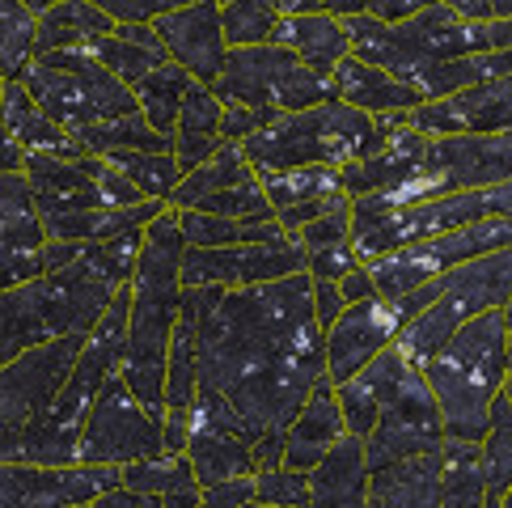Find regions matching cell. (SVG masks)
I'll use <instances>...</instances> for the list:
<instances>
[{
  "instance_id": "cell-1",
  "label": "cell",
  "mask_w": 512,
  "mask_h": 508,
  "mask_svg": "<svg viewBox=\"0 0 512 508\" xmlns=\"http://www.w3.org/2000/svg\"><path fill=\"white\" fill-rule=\"evenodd\" d=\"M195 310L199 394L237 415L254 466L284 462L288 424L326 377V335L314 314V280L288 276L254 288H182Z\"/></svg>"
},
{
  "instance_id": "cell-2",
  "label": "cell",
  "mask_w": 512,
  "mask_h": 508,
  "mask_svg": "<svg viewBox=\"0 0 512 508\" xmlns=\"http://www.w3.org/2000/svg\"><path fill=\"white\" fill-rule=\"evenodd\" d=\"M182 254H187V238L178 229V212L166 208L157 221L144 225L119 365L127 390L157 415H166V360L182 310Z\"/></svg>"
},
{
  "instance_id": "cell-3",
  "label": "cell",
  "mask_w": 512,
  "mask_h": 508,
  "mask_svg": "<svg viewBox=\"0 0 512 508\" xmlns=\"http://www.w3.org/2000/svg\"><path fill=\"white\" fill-rule=\"evenodd\" d=\"M512 301V246L483 254L466 267H453L432 284L415 288L411 297L394 301L402 331L394 348L411 369H424L466 322L496 314Z\"/></svg>"
},
{
  "instance_id": "cell-4",
  "label": "cell",
  "mask_w": 512,
  "mask_h": 508,
  "mask_svg": "<svg viewBox=\"0 0 512 508\" xmlns=\"http://www.w3.org/2000/svg\"><path fill=\"white\" fill-rule=\"evenodd\" d=\"M419 373H424L436 407H441L445 441L479 445L491 424V403L504 394L508 377L504 310L466 322Z\"/></svg>"
},
{
  "instance_id": "cell-5",
  "label": "cell",
  "mask_w": 512,
  "mask_h": 508,
  "mask_svg": "<svg viewBox=\"0 0 512 508\" xmlns=\"http://www.w3.org/2000/svg\"><path fill=\"white\" fill-rule=\"evenodd\" d=\"M407 119L411 115L369 119L343 102H322V106H309V111L271 119L263 132H254L242 144V157L259 178L284 174V170H309V166L343 170L352 161L373 157L394 127Z\"/></svg>"
},
{
  "instance_id": "cell-6",
  "label": "cell",
  "mask_w": 512,
  "mask_h": 508,
  "mask_svg": "<svg viewBox=\"0 0 512 508\" xmlns=\"http://www.w3.org/2000/svg\"><path fill=\"white\" fill-rule=\"evenodd\" d=\"M119 284L102 276L81 254L72 267L39 276L13 293L0 297V369L30 348H43L51 339L89 335L115 301Z\"/></svg>"
},
{
  "instance_id": "cell-7",
  "label": "cell",
  "mask_w": 512,
  "mask_h": 508,
  "mask_svg": "<svg viewBox=\"0 0 512 508\" xmlns=\"http://www.w3.org/2000/svg\"><path fill=\"white\" fill-rule=\"evenodd\" d=\"M17 85H22L34 98V106L56 127H64L68 136L140 115L132 89L115 81L102 64L89 60L81 47L39 56L17 77Z\"/></svg>"
},
{
  "instance_id": "cell-8",
  "label": "cell",
  "mask_w": 512,
  "mask_h": 508,
  "mask_svg": "<svg viewBox=\"0 0 512 508\" xmlns=\"http://www.w3.org/2000/svg\"><path fill=\"white\" fill-rule=\"evenodd\" d=\"M479 221H512V183L428 199V204H411L386 216H352V246L356 259L369 267L381 254H394L411 242L445 238V233Z\"/></svg>"
},
{
  "instance_id": "cell-9",
  "label": "cell",
  "mask_w": 512,
  "mask_h": 508,
  "mask_svg": "<svg viewBox=\"0 0 512 508\" xmlns=\"http://www.w3.org/2000/svg\"><path fill=\"white\" fill-rule=\"evenodd\" d=\"M221 106H250L267 115H297L309 106L335 102V89L326 77L309 72L292 51L284 47H246L229 51L221 81L212 85Z\"/></svg>"
},
{
  "instance_id": "cell-10",
  "label": "cell",
  "mask_w": 512,
  "mask_h": 508,
  "mask_svg": "<svg viewBox=\"0 0 512 508\" xmlns=\"http://www.w3.org/2000/svg\"><path fill=\"white\" fill-rule=\"evenodd\" d=\"M81 348H85V335L51 339L43 348H30L0 369V462H17V453L26 445V432L56 403V394L64 390Z\"/></svg>"
},
{
  "instance_id": "cell-11",
  "label": "cell",
  "mask_w": 512,
  "mask_h": 508,
  "mask_svg": "<svg viewBox=\"0 0 512 508\" xmlns=\"http://www.w3.org/2000/svg\"><path fill=\"white\" fill-rule=\"evenodd\" d=\"M512 246V221H479L466 229H453L445 238H428V242H411L394 254H381L369 263V276L377 284V297L402 301L415 288L432 284L436 276H445L453 267H466L483 254H496Z\"/></svg>"
},
{
  "instance_id": "cell-12",
  "label": "cell",
  "mask_w": 512,
  "mask_h": 508,
  "mask_svg": "<svg viewBox=\"0 0 512 508\" xmlns=\"http://www.w3.org/2000/svg\"><path fill=\"white\" fill-rule=\"evenodd\" d=\"M166 415H157L127 390L123 373L102 386L81 432L77 466H132L166 453Z\"/></svg>"
},
{
  "instance_id": "cell-13",
  "label": "cell",
  "mask_w": 512,
  "mask_h": 508,
  "mask_svg": "<svg viewBox=\"0 0 512 508\" xmlns=\"http://www.w3.org/2000/svg\"><path fill=\"white\" fill-rule=\"evenodd\" d=\"M445 445V424H441V407L428 390V381L419 369L407 365L398 390L390 394V403L381 407L373 432L364 437V458H369V475L386 470L394 462H411L436 453Z\"/></svg>"
},
{
  "instance_id": "cell-14",
  "label": "cell",
  "mask_w": 512,
  "mask_h": 508,
  "mask_svg": "<svg viewBox=\"0 0 512 508\" xmlns=\"http://www.w3.org/2000/svg\"><path fill=\"white\" fill-rule=\"evenodd\" d=\"M288 276H305V250L297 233H284L276 242L225 246V250L187 246V254H182V288H254Z\"/></svg>"
},
{
  "instance_id": "cell-15",
  "label": "cell",
  "mask_w": 512,
  "mask_h": 508,
  "mask_svg": "<svg viewBox=\"0 0 512 508\" xmlns=\"http://www.w3.org/2000/svg\"><path fill=\"white\" fill-rule=\"evenodd\" d=\"M166 60L187 68L195 85H216L225 72V30H221V5L199 0V5H170L166 13L153 22Z\"/></svg>"
},
{
  "instance_id": "cell-16",
  "label": "cell",
  "mask_w": 512,
  "mask_h": 508,
  "mask_svg": "<svg viewBox=\"0 0 512 508\" xmlns=\"http://www.w3.org/2000/svg\"><path fill=\"white\" fill-rule=\"evenodd\" d=\"M47 229L22 174H0V297L43 276Z\"/></svg>"
},
{
  "instance_id": "cell-17",
  "label": "cell",
  "mask_w": 512,
  "mask_h": 508,
  "mask_svg": "<svg viewBox=\"0 0 512 508\" xmlns=\"http://www.w3.org/2000/svg\"><path fill=\"white\" fill-rule=\"evenodd\" d=\"M424 136H500L512 132V77L462 89L453 98L424 102L407 119Z\"/></svg>"
},
{
  "instance_id": "cell-18",
  "label": "cell",
  "mask_w": 512,
  "mask_h": 508,
  "mask_svg": "<svg viewBox=\"0 0 512 508\" xmlns=\"http://www.w3.org/2000/svg\"><path fill=\"white\" fill-rule=\"evenodd\" d=\"M402 331L394 301L373 297L360 305H347L339 322L326 331V377L343 386L347 377H356L373 356L394 348V339Z\"/></svg>"
},
{
  "instance_id": "cell-19",
  "label": "cell",
  "mask_w": 512,
  "mask_h": 508,
  "mask_svg": "<svg viewBox=\"0 0 512 508\" xmlns=\"http://www.w3.org/2000/svg\"><path fill=\"white\" fill-rule=\"evenodd\" d=\"M26 187L34 195V208H39L43 221H56V216H72V212H94L106 208V199L89 174V157L81 161H64V157H43L30 153L26 157Z\"/></svg>"
},
{
  "instance_id": "cell-20",
  "label": "cell",
  "mask_w": 512,
  "mask_h": 508,
  "mask_svg": "<svg viewBox=\"0 0 512 508\" xmlns=\"http://www.w3.org/2000/svg\"><path fill=\"white\" fill-rule=\"evenodd\" d=\"M343 437H347V424H343V411H339V398H335V381L322 377L314 386V394L305 398V407L297 411V420L288 424L280 466L309 475Z\"/></svg>"
},
{
  "instance_id": "cell-21",
  "label": "cell",
  "mask_w": 512,
  "mask_h": 508,
  "mask_svg": "<svg viewBox=\"0 0 512 508\" xmlns=\"http://www.w3.org/2000/svg\"><path fill=\"white\" fill-rule=\"evenodd\" d=\"M428 140L432 136L415 132L411 123H398L373 157L343 166V195L347 199H364V195H381V191H390L398 183H407V178L415 174V166L424 161Z\"/></svg>"
},
{
  "instance_id": "cell-22",
  "label": "cell",
  "mask_w": 512,
  "mask_h": 508,
  "mask_svg": "<svg viewBox=\"0 0 512 508\" xmlns=\"http://www.w3.org/2000/svg\"><path fill=\"white\" fill-rule=\"evenodd\" d=\"M271 47H284L292 51L309 72H318V77L331 81V72L352 56V39H347V26L339 17L314 9V13H297V17H284L276 22V34H271Z\"/></svg>"
},
{
  "instance_id": "cell-23",
  "label": "cell",
  "mask_w": 512,
  "mask_h": 508,
  "mask_svg": "<svg viewBox=\"0 0 512 508\" xmlns=\"http://www.w3.org/2000/svg\"><path fill=\"white\" fill-rule=\"evenodd\" d=\"M331 89H335V102L352 106V111L369 115V119H386V115H411L424 106V98L415 94L411 85L394 81L390 72H381L373 64H360L347 56L335 72H331Z\"/></svg>"
},
{
  "instance_id": "cell-24",
  "label": "cell",
  "mask_w": 512,
  "mask_h": 508,
  "mask_svg": "<svg viewBox=\"0 0 512 508\" xmlns=\"http://www.w3.org/2000/svg\"><path fill=\"white\" fill-rule=\"evenodd\" d=\"M402 373H407V360H402L398 348H386L381 356H373L356 377H347L343 386H335V398H339V411H343V424L352 437H369L381 407L390 403V394L398 390Z\"/></svg>"
},
{
  "instance_id": "cell-25",
  "label": "cell",
  "mask_w": 512,
  "mask_h": 508,
  "mask_svg": "<svg viewBox=\"0 0 512 508\" xmlns=\"http://www.w3.org/2000/svg\"><path fill=\"white\" fill-rule=\"evenodd\" d=\"M369 504V458L364 441L347 437L309 470V508H364Z\"/></svg>"
},
{
  "instance_id": "cell-26",
  "label": "cell",
  "mask_w": 512,
  "mask_h": 508,
  "mask_svg": "<svg viewBox=\"0 0 512 508\" xmlns=\"http://www.w3.org/2000/svg\"><path fill=\"white\" fill-rule=\"evenodd\" d=\"M369 508H441V449L373 470Z\"/></svg>"
},
{
  "instance_id": "cell-27",
  "label": "cell",
  "mask_w": 512,
  "mask_h": 508,
  "mask_svg": "<svg viewBox=\"0 0 512 508\" xmlns=\"http://www.w3.org/2000/svg\"><path fill=\"white\" fill-rule=\"evenodd\" d=\"M26 5L39 13L34 60L51 56V51H72V47H85L89 39H106V34H115V22L102 13V5H89V0H60V5L26 0Z\"/></svg>"
},
{
  "instance_id": "cell-28",
  "label": "cell",
  "mask_w": 512,
  "mask_h": 508,
  "mask_svg": "<svg viewBox=\"0 0 512 508\" xmlns=\"http://www.w3.org/2000/svg\"><path fill=\"white\" fill-rule=\"evenodd\" d=\"M5 132H9L17 144H22L26 157H30V153L64 157V161H81V157H85L81 144L72 140L64 127L51 123L17 81H5Z\"/></svg>"
},
{
  "instance_id": "cell-29",
  "label": "cell",
  "mask_w": 512,
  "mask_h": 508,
  "mask_svg": "<svg viewBox=\"0 0 512 508\" xmlns=\"http://www.w3.org/2000/svg\"><path fill=\"white\" fill-rule=\"evenodd\" d=\"M187 458L199 487H216V483H229V479H250L259 475L254 466V449L250 441L233 437V432H216V428H191V441H187Z\"/></svg>"
},
{
  "instance_id": "cell-30",
  "label": "cell",
  "mask_w": 512,
  "mask_h": 508,
  "mask_svg": "<svg viewBox=\"0 0 512 508\" xmlns=\"http://www.w3.org/2000/svg\"><path fill=\"white\" fill-rule=\"evenodd\" d=\"M191 72L178 68V64H161L157 72H149L132 94H136V106H140V119L153 127L157 136H170L174 140V127H178V115H182V102L191 94Z\"/></svg>"
},
{
  "instance_id": "cell-31",
  "label": "cell",
  "mask_w": 512,
  "mask_h": 508,
  "mask_svg": "<svg viewBox=\"0 0 512 508\" xmlns=\"http://www.w3.org/2000/svg\"><path fill=\"white\" fill-rule=\"evenodd\" d=\"M195 398H199V339H195V310L187 305V293H182V310L166 360V411H195Z\"/></svg>"
},
{
  "instance_id": "cell-32",
  "label": "cell",
  "mask_w": 512,
  "mask_h": 508,
  "mask_svg": "<svg viewBox=\"0 0 512 508\" xmlns=\"http://www.w3.org/2000/svg\"><path fill=\"white\" fill-rule=\"evenodd\" d=\"M441 508H487V470L479 445H441Z\"/></svg>"
},
{
  "instance_id": "cell-33",
  "label": "cell",
  "mask_w": 512,
  "mask_h": 508,
  "mask_svg": "<svg viewBox=\"0 0 512 508\" xmlns=\"http://www.w3.org/2000/svg\"><path fill=\"white\" fill-rule=\"evenodd\" d=\"M259 178V174H254ZM259 187L267 195L271 212H288L301 204H314V199H339L343 195V170L331 166H309V170H284V174H263Z\"/></svg>"
},
{
  "instance_id": "cell-34",
  "label": "cell",
  "mask_w": 512,
  "mask_h": 508,
  "mask_svg": "<svg viewBox=\"0 0 512 508\" xmlns=\"http://www.w3.org/2000/svg\"><path fill=\"white\" fill-rule=\"evenodd\" d=\"M39 13L26 0H0V81H17L34 64Z\"/></svg>"
},
{
  "instance_id": "cell-35",
  "label": "cell",
  "mask_w": 512,
  "mask_h": 508,
  "mask_svg": "<svg viewBox=\"0 0 512 508\" xmlns=\"http://www.w3.org/2000/svg\"><path fill=\"white\" fill-rule=\"evenodd\" d=\"M479 449L487 470V508H500V500L512 492V403L504 394L491 403V424Z\"/></svg>"
},
{
  "instance_id": "cell-36",
  "label": "cell",
  "mask_w": 512,
  "mask_h": 508,
  "mask_svg": "<svg viewBox=\"0 0 512 508\" xmlns=\"http://www.w3.org/2000/svg\"><path fill=\"white\" fill-rule=\"evenodd\" d=\"M123 487L127 492H140V496L166 500L174 492H191V487H199V479H195L187 453H157V458H149V462L123 466Z\"/></svg>"
},
{
  "instance_id": "cell-37",
  "label": "cell",
  "mask_w": 512,
  "mask_h": 508,
  "mask_svg": "<svg viewBox=\"0 0 512 508\" xmlns=\"http://www.w3.org/2000/svg\"><path fill=\"white\" fill-rule=\"evenodd\" d=\"M115 170H123V178L132 183L144 199H153V204H170L174 187L182 183V170L174 153H106Z\"/></svg>"
},
{
  "instance_id": "cell-38",
  "label": "cell",
  "mask_w": 512,
  "mask_h": 508,
  "mask_svg": "<svg viewBox=\"0 0 512 508\" xmlns=\"http://www.w3.org/2000/svg\"><path fill=\"white\" fill-rule=\"evenodd\" d=\"M81 51H85V56L94 60V64H102L115 81H123L127 89H136L144 77H149V72H157L161 64H166V51H144V47H136V43L119 39V34H106V39H89Z\"/></svg>"
},
{
  "instance_id": "cell-39",
  "label": "cell",
  "mask_w": 512,
  "mask_h": 508,
  "mask_svg": "<svg viewBox=\"0 0 512 508\" xmlns=\"http://www.w3.org/2000/svg\"><path fill=\"white\" fill-rule=\"evenodd\" d=\"M280 13L267 0H233L221 5V30H225V47L229 51H246V47H267L276 34Z\"/></svg>"
},
{
  "instance_id": "cell-40",
  "label": "cell",
  "mask_w": 512,
  "mask_h": 508,
  "mask_svg": "<svg viewBox=\"0 0 512 508\" xmlns=\"http://www.w3.org/2000/svg\"><path fill=\"white\" fill-rule=\"evenodd\" d=\"M221 119H225L221 98H216L208 85H191L187 102H182L174 136L178 140H221Z\"/></svg>"
},
{
  "instance_id": "cell-41",
  "label": "cell",
  "mask_w": 512,
  "mask_h": 508,
  "mask_svg": "<svg viewBox=\"0 0 512 508\" xmlns=\"http://www.w3.org/2000/svg\"><path fill=\"white\" fill-rule=\"evenodd\" d=\"M254 496L263 508H309V475L288 466H271L254 475Z\"/></svg>"
},
{
  "instance_id": "cell-42",
  "label": "cell",
  "mask_w": 512,
  "mask_h": 508,
  "mask_svg": "<svg viewBox=\"0 0 512 508\" xmlns=\"http://www.w3.org/2000/svg\"><path fill=\"white\" fill-rule=\"evenodd\" d=\"M297 242L305 250V259L322 250H335V246H352V204H343L331 216H322V221L297 229Z\"/></svg>"
},
{
  "instance_id": "cell-43",
  "label": "cell",
  "mask_w": 512,
  "mask_h": 508,
  "mask_svg": "<svg viewBox=\"0 0 512 508\" xmlns=\"http://www.w3.org/2000/svg\"><path fill=\"white\" fill-rule=\"evenodd\" d=\"M89 174H94V183L106 199V208H140V204H149L132 183L123 178V170H115L106 157H89Z\"/></svg>"
},
{
  "instance_id": "cell-44",
  "label": "cell",
  "mask_w": 512,
  "mask_h": 508,
  "mask_svg": "<svg viewBox=\"0 0 512 508\" xmlns=\"http://www.w3.org/2000/svg\"><path fill=\"white\" fill-rule=\"evenodd\" d=\"M204 508H259V496H254V475L204 487Z\"/></svg>"
},
{
  "instance_id": "cell-45",
  "label": "cell",
  "mask_w": 512,
  "mask_h": 508,
  "mask_svg": "<svg viewBox=\"0 0 512 508\" xmlns=\"http://www.w3.org/2000/svg\"><path fill=\"white\" fill-rule=\"evenodd\" d=\"M166 9L170 5H161V0H149V5H132V0H102V13L111 17L115 26H153Z\"/></svg>"
},
{
  "instance_id": "cell-46",
  "label": "cell",
  "mask_w": 512,
  "mask_h": 508,
  "mask_svg": "<svg viewBox=\"0 0 512 508\" xmlns=\"http://www.w3.org/2000/svg\"><path fill=\"white\" fill-rule=\"evenodd\" d=\"M343 310H347V301H343V293H339V284H331V280H314V314H318L322 335L339 322Z\"/></svg>"
},
{
  "instance_id": "cell-47",
  "label": "cell",
  "mask_w": 512,
  "mask_h": 508,
  "mask_svg": "<svg viewBox=\"0 0 512 508\" xmlns=\"http://www.w3.org/2000/svg\"><path fill=\"white\" fill-rule=\"evenodd\" d=\"M72 508H161L157 496H140V492H127V487H115L98 500H85V504H72Z\"/></svg>"
},
{
  "instance_id": "cell-48",
  "label": "cell",
  "mask_w": 512,
  "mask_h": 508,
  "mask_svg": "<svg viewBox=\"0 0 512 508\" xmlns=\"http://www.w3.org/2000/svg\"><path fill=\"white\" fill-rule=\"evenodd\" d=\"M339 293L347 305H360V301H373L377 297V284L369 276V267H356V271H347V276L339 280Z\"/></svg>"
},
{
  "instance_id": "cell-49",
  "label": "cell",
  "mask_w": 512,
  "mask_h": 508,
  "mask_svg": "<svg viewBox=\"0 0 512 508\" xmlns=\"http://www.w3.org/2000/svg\"><path fill=\"white\" fill-rule=\"evenodd\" d=\"M22 170H26V149L0 127V174H22Z\"/></svg>"
},
{
  "instance_id": "cell-50",
  "label": "cell",
  "mask_w": 512,
  "mask_h": 508,
  "mask_svg": "<svg viewBox=\"0 0 512 508\" xmlns=\"http://www.w3.org/2000/svg\"><path fill=\"white\" fill-rule=\"evenodd\" d=\"M504 331H508V377H504V398L512 403V301L504 305Z\"/></svg>"
},
{
  "instance_id": "cell-51",
  "label": "cell",
  "mask_w": 512,
  "mask_h": 508,
  "mask_svg": "<svg viewBox=\"0 0 512 508\" xmlns=\"http://www.w3.org/2000/svg\"><path fill=\"white\" fill-rule=\"evenodd\" d=\"M500 508H512V492H508V496H504V500H500Z\"/></svg>"
},
{
  "instance_id": "cell-52",
  "label": "cell",
  "mask_w": 512,
  "mask_h": 508,
  "mask_svg": "<svg viewBox=\"0 0 512 508\" xmlns=\"http://www.w3.org/2000/svg\"><path fill=\"white\" fill-rule=\"evenodd\" d=\"M364 508H369V504H364Z\"/></svg>"
},
{
  "instance_id": "cell-53",
  "label": "cell",
  "mask_w": 512,
  "mask_h": 508,
  "mask_svg": "<svg viewBox=\"0 0 512 508\" xmlns=\"http://www.w3.org/2000/svg\"><path fill=\"white\" fill-rule=\"evenodd\" d=\"M259 508H263V504H259Z\"/></svg>"
}]
</instances>
